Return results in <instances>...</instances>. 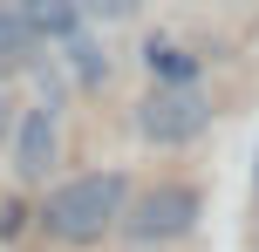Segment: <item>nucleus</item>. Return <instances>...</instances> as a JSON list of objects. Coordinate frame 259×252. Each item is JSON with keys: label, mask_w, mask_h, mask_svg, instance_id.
I'll return each instance as SVG.
<instances>
[{"label": "nucleus", "mask_w": 259, "mask_h": 252, "mask_svg": "<svg viewBox=\"0 0 259 252\" xmlns=\"http://www.w3.org/2000/svg\"><path fill=\"white\" fill-rule=\"evenodd\" d=\"M116 218H123V177H109V171L75 177V184H62V191L48 198V232H55V239H68V245L103 239Z\"/></svg>", "instance_id": "f257e3e1"}, {"label": "nucleus", "mask_w": 259, "mask_h": 252, "mask_svg": "<svg viewBox=\"0 0 259 252\" xmlns=\"http://www.w3.org/2000/svg\"><path fill=\"white\" fill-rule=\"evenodd\" d=\"M205 123H211V103L191 82H164V89H150L137 103V130L150 136V143H191Z\"/></svg>", "instance_id": "f03ea898"}, {"label": "nucleus", "mask_w": 259, "mask_h": 252, "mask_svg": "<svg viewBox=\"0 0 259 252\" xmlns=\"http://www.w3.org/2000/svg\"><path fill=\"white\" fill-rule=\"evenodd\" d=\"M130 239L137 245H157V239H184V232L198 225V191H184V184H157V191H143L137 205H130Z\"/></svg>", "instance_id": "7ed1b4c3"}, {"label": "nucleus", "mask_w": 259, "mask_h": 252, "mask_svg": "<svg viewBox=\"0 0 259 252\" xmlns=\"http://www.w3.org/2000/svg\"><path fill=\"white\" fill-rule=\"evenodd\" d=\"M55 164V109H27L14 123V171L21 177H41Z\"/></svg>", "instance_id": "20e7f679"}, {"label": "nucleus", "mask_w": 259, "mask_h": 252, "mask_svg": "<svg viewBox=\"0 0 259 252\" xmlns=\"http://www.w3.org/2000/svg\"><path fill=\"white\" fill-rule=\"evenodd\" d=\"M75 21H82L75 0H21V27H27V34L68 41V34H75Z\"/></svg>", "instance_id": "39448f33"}, {"label": "nucleus", "mask_w": 259, "mask_h": 252, "mask_svg": "<svg viewBox=\"0 0 259 252\" xmlns=\"http://www.w3.org/2000/svg\"><path fill=\"white\" fill-rule=\"evenodd\" d=\"M143 62H150L164 82H191V75H198V55H184L178 41H150V55H143Z\"/></svg>", "instance_id": "423d86ee"}, {"label": "nucleus", "mask_w": 259, "mask_h": 252, "mask_svg": "<svg viewBox=\"0 0 259 252\" xmlns=\"http://www.w3.org/2000/svg\"><path fill=\"white\" fill-rule=\"evenodd\" d=\"M27 48H34V34L21 27V14H0V75H14L27 62Z\"/></svg>", "instance_id": "0eeeda50"}, {"label": "nucleus", "mask_w": 259, "mask_h": 252, "mask_svg": "<svg viewBox=\"0 0 259 252\" xmlns=\"http://www.w3.org/2000/svg\"><path fill=\"white\" fill-rule=\"evenodd\" d=\"M82 14H89V21H130V14L143 7V0H75Z\"/></svg>", "instance_id": "6e6552de"}, {"label": "nucleus", "mask_w": 259, "mask_h": 252, "mask_svg": "<svg viewBox=\"0 0 259 252\" xmlns=\"http://www.w3.org/2000/svg\"><path fill=\"white\" fill-rule=\"evenodd\" d=\"M68 62L82 68V82H103V55H96V48H89L82 34H68Z\"/></svg>", "instance_id": "1a4fd4ad"}]
</instances>
